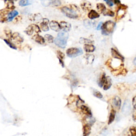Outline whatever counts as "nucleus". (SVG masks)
<instances>
[{"label":"nucleus","instance_id":"nucleus-1","mask_svg":"<svg viewBox=\"0 0 136 136\" xmlns=\"http://www.w3.org/2000/svg\"><path fill=\"white\" fill-rule=\"evenodd\" d=\"M62 12L65 16L71 19H77L78 14L77 11H79V9L77 6L74 4H71L69 6H64L61 8Z\"/></svg>","mask_w":136,"mask_h":136},{"label":"nucleus","instance_id":"nucleus-2","mask_svg":"<svg viewBox=\"0 0 136 136\" xmlns=\"http://www.w3.org/2000/svg\"><path fill=\"white\" fill-rule=\"evenodd\" d=\"M69 38V34L65 31L60 32L57 37L55 38L54 43L60 48H64L67 45V40Z\"/></svg>","mask_w":136,"mask_h":136},{"label":"nucleus","instance_id":"nucleus-3","mask_svg":"<svg viewBox=\"0 0 136 136\" xmlns=\"http://www.w3.org/2000/svg\"><path fill=\"white\" fill-rule=\"evenodd\" d=\"M116 26V23L112 21H108L103 23L102 28V35L108 36L113 33Z\"/></svg>","mask_w":136,"mask_h":136},{"label":"nucleus","instance_id":"nucleus-4","mask_svg":"<svg viewBox=\"0 0 136 136\" xmlns=\"http://www.w3.org/2000/svg\"><path fill=\"white\" fill-rule=\"evenodd\" d=\"M66 53L68 57L74 58V57L82 55L83 54V51L81 48H72L68 49L66 51Z\"/></svg>","mask_w":136,"mask_h":136},{"label":"nucleus","instance_id":"nucleus-5","mask_svg":"<svg viewBox=\"0 0 136 136\" xmlns=\"http://www.w3.org/2000/svg\"><path fill=\"white\" fill-rule=\"evenodd\" d=\"M131 111V104L129 100H125L122 107V112L125 115H128L130 113Z\"/></svg>","mask_w":136,"mask_h":136},{"label":"nucleus","instance_id":"nucleus-6","mask_svg":"<svg viewBox=\"0 0 136 136\" xmlns=\"http://www.w3.org/2000/svg\"><path fill=\"white\" fill-rule=\"evenodd\" d=\"M60 26L61 29L63 30V31H65V32H68L71 29V25L70 23H68L65 21H61L60 23Z\"/></svg>","mask_w":136,"mask_h":136},{"label":"nucleus","instance_id":"nucleus-7","mask_svg":"<svg viewBox=\"0 0 136 136\" xmlns=\"http://www.w3.org/2000/svg\"><path fill=\"white\" fill-rule=\"evenodd\" d=\"M80 6L84 11H89V10L91 8V3L90 2L87 1V0L82 1L80 4Z\"/></svg>","mask_w":136,"mask_h":136},{"label":"nucleus","instance_id":"nucleus-8","mask_svg":"<svg viewBox=\"0 0 136 136\" xmlns=\"http://www.w3.org/2000/svg\"><path fill=\"white\" fill-rule=\"evenodd\" d=\"M111 54L112 56L114 59L119 60L120 61H123L124 60V57L121 54H120L118 51H116L114 48L111 49Z\"/></svg>","mask_w":136,"mask_h":136},{"label":"nucleus","instance_id":"nucleus-9","mask_svg":"<svg viewBox=\"0 0 136 136\" xmlns=\"http://www.w3.org/2000/svg\"><path fill=\"white\" fill-rule=\"evenodd\" d=\"M49 27L51 28L52 30H53L55 31L58 32L61 29L60 28V23H59L56 21H52L51 22H49Z\"/></svg>","mask_w":136,"mask_h":136},{"label":"nucleus","instance_id":"nucleus-10","mask_svg":"<svg viewBox=\"0 0 136 136\" xmlns=\"http://www.w3.org/2000/svg\"><path fill=\"white\" fill-rule=\"evenodd\" d=\"M33 39L36 41V42H37V43L40 44H41V45H43V44H45V38L41 36L38 35V34H36V35H34L33 36Z\"/></svg>","mask_w":136,"mask_h":136},{"label":"nucleus","instance_id":"nucleus-11","mask_svg":"<svg viewBox=\"0 0 136 136\" xmlns=\"http://www.w3.org/2000/svg\"><path fill=\"white\" fill-rule=\"evenodd\" d=\"M99 16H100V15H99V13L94 10H91L88 14V18L91 20L97 19V18H99Z\"/></svg>","mask_w":136,"mask_h":136},{"label":"nucleus","instance_id":"nucleus-12","mask_svg":"<svg viewBox=\"0 0 136 136\" xmlns=\"http://www.w3.org/2000/svg\"><path fill=\"white\" fill-rule=\"evenodd\" d=\"M111 86H112V80H111V78L109 77V76L106 77L105 83H104V86H103V87L104 90H106L109 89L111 88Z\"/></svg>","mask_w":136,"mask_h":136},{"label":"nucleus","instance_id":"nucleus-13","mask_svg":"<svg viewBox=\"0 0 136 136\" xmlns=\"http://www.w3.org/2000/svg\"><path fill=\"white\" fill-rule=\"evenodd\" d=\"M113 102L114 106L116 107L117 109H119L121 108V99L118 96L114 97L113 99Z\"/></svg>","mask_w":136,"mask_h":136},{"label":"nucleus","instance_id":"nucleus-14","mask_svg":"<svg viewBox=\"0 0 136 136\" xmlns=\"http://www.w3.org/2000/svg\"><path fill=\"white\" fill-rule=\"evenodd\" d=\"M18 14H19V13H18L17 11H15V10H14V11L10 12L8 15H7V21L9 22L11 21L15 17L18 16Z\"/></svg>","mask_w":136,"mask_h":136},{"label":"nucleus","instance_id":"nucleus-15","mask_svg":"<svg viewBox=\"0 0 136 136\" xmlns=\"http://www.w3.org/2000/svg\"><path fill=\"white\" fill-rule=\"evenodd\" d=\"M83 48L87 53H92L95 50V47L92 44H85Z\"/></svg>","mask_w":136,"mask_h":136},{"label":"nucleus","instance_id":"nucleus-16","mask_svg":"<svg viewBox=\"0 0 136 136\" xmlns=\"http://www.w3.org/2000/svg\"><path fill=\"white\" fill-rule=\"evenodd\" d=\"M91 132L90 126L88 124H85L83 127V136H88Z\"/></svg>","mask_w":136,"mask_h":136},{"label":"nucleus","instance_id":"nucleus-17","mask_svg":"<svg viewBox=\"0 0 136 136\" xmlns=\"http://www.w3.org/2000/svg\"><path fill=\"white\" fill-rule=\"evenodd\" d=\"M12 39L15 41H16L18 42L21 43L23 41V38L20 35L19 33H14L13 34Z\"/></svg>","mask_w":136,"mask_h":136},{"label":"nucleus","instance_id":"nucleus-18","mask_svg":"<svg viewBox=\"0 0 136 136\" xmlns=\"http://www.w3.org/2000/svg\"><path fill=\"white\" fill-rule=\"evenodd\" d=\"M96 7L99 14H103L106 10V7L103 3H97L96 5Z\"/></svg>","mask_w":136,"mask_h":136},{"label":"nucleus","instance_id":"nucleus-19","mask_svg":"<svg viewBox=\"0 0 136 136\" xmlns=\"http://www.w3.org/2000/svg\"><path fill=\"white\" fill-rule=\"evenodd\" d=\"M80 109L83 113L87 115L88 116H91V111L90 109H89L88 107L86 105H82L80 107Z\"/></svg>","mask_w":136,"mask_h":136},{"label":"nucleus","instance_id":"nucleus-20","mask_svg":"<svg viewBox=\"0 0 136 136\" xmlns=\"http://www.w3.org/2000/svg\"><path fill=\"white\" fill-rule=\"evenodd\" d=\"M33 3V0H20L19 4L21 7L29 6Z\"/></svg>","mask_w":136,"mask_h":136},{"label":"nucleus","instance_id":"nucleus-21","mask_svg":"<svg viewBox=\"0 0 136 136\" xmlns=\"http://www.w3.org/2000/svg\"><path fill=\"white\" fill-rule=\"evenodd\" d=\"M115 117H116V111H115L113 109H112L109 116V121H108L109 124H111L114 121V120L115 119Z\"/></svg>","mask_w":136,"mask_h":136},{"label":"nucleus","instance_id":"nucleus-22","mask_svg":"<svg viewBox=\"0 0 136 136\" xmlns=\"http://www.w3.org/2000/svg\"><path fill=\"white\" fill-rule=\"evenodd\" d=\"M106 75L105 73H103V75H102V77H101L100 79H99V82H98V85L99 87H103L104 83H105V80H106Z\"/></svg>","mask_w":136,"mask_h":136},{"label":"nucleus","instance_id":"nucleus-23","mask_svg":"<svg viewBox=\"0 0 136 136\" xmlns=\"http://www.w3.org/2000/svg\"><path fill=\"white\" fill-rule=\"evenodd\" d=\"M34 31V30L33 27L32 25H31L30 26H29L26 29L25 32L28 36H31V35H33Z\"/></svg>","mask_w":136,"mask_h":136},{"label":"nucleus","instance_id":"nucleus-24","mask_svg":"<svg viewBox=\"0 0 136 136\" xmlns=\"http://www.w3.org/2000/svg\"><path fill=\"white\" fill-rule=\"evenodd\" d=\"M86 59L88 64H92L94 60V55L93 54H87L86 55Z\"/></svg>","mask_w":136,"mask_h":136},{"label":"nucleus","instance_id":"nucleus-25","mask_svg":"<svg viewBox=\"0 0 136 136\" xmlns=\"http://www.w3.org/2000/svg\"><path fill=\"white\" fill-rule=\"evenodd\" d=\"M79 43L80 44H91L93 43V41L89 40V39L87 38H81L80 39Z\"/></svg>","mask_w":136,"mask_h":136},{"label":"nucleus","instance_id":"nucleus-26","mask_svg":"<svg viewBox=\"0 0 136 136\" xmlns=\"http://www.w3.org/2000/svg\"><path fill=\"white\" fill-rule=\"evenodd\" d=\"M44 38H45V41H48V43H52L54 41V37L52 35H49V34H46V35H45Z\"/></svg>","mask_w":136,"mask_h":136},{"label":"nucleus","instance_id":"nucleus-27","mask_svg":"<svg viewBox=\"0 0 136 136\" xmlns=\"http://www.w3.org/2000/svg\"><path fill=\"white\" fill-rule=\"evenodd\" d=\"M40 27H41V29L44 31H47L49 30V27L48 26V24L43 21L41 23Z\"/></svg>","mask_w":136,"mask_h":136},{"label":"nucleus","instance_id":"nucleus-28","mask_svg":"<svg viewBox=\"0 0 136 136\" xmlns=\"http://www.w3.org/2000/svg\"><path fill=\"white\" fill-rule=\"evenodd\" d=\"M41 3L44 7H49L51 6L53 0H41Z\"/></svg>","mask_w":136,"mask_h":136},{"label":"nucleus","instance_id":"nucleus-29","mask_svg":"<svg viewBox=\"0 0 136 136\" xmlns=\"http://www.w3.org/2000/svg\"><path fill=\"white\" fill-rule=\"evenodd\" d=\"M103 14L104 15H108L109 17H114V12L112 11V10L109 9H106L105 11L103 13Z\"/></svg>","mask_w":136,"mask_h":136},{"label":"nucleus","instance_id":"nucleus-30","mask_svg":"<svg viewBox=\"0 0 136 136\" xmlns=\"http://www.w3.org/2000/svg\"><path fill=\"white\" fill-rule=\"evenodd\" d=\"M4 41L6 42V43L7 44V45H8L10 48H11L15 49V50H16L17 49V47L15 46V45H14V44L12 43L11 41H10L9 40H4Z\"/></svg>","mask_w":136,"mask_h":136},{"label":"nucleus","instance_id":"nucleus-31","mask_svg":"<svg viewBox=\"0 0 136 136\" xmlns=\"http://www.w3.org/2000/svg\"><path fill=\"white\" fill-rule=\"evenodd\" d=\"M5 34L7 35V36L8 37L9 39H12L13 37V34L12 33L11 30L9 29H6L4 30Z\"/></svg>","mask_w":136,"mask_h":136},{"label":"nucleus","instance_id":"nucleus-32","mask_svg":"<svg viewBox=\"0 0 136 136\" xmlns=\"http://www.w3.org/2000/svg\"><path fill=\"white\" fill-rule=\"evenodd\" d=\"M93 95H94V96H95L96 97L99 98V99H102L103 98V95L101 94V92H99V91L94 90V92H93Z\"/></svg>","mask_w":136,"mask_h":136},{"label":"nucleus","instance_id":"nucleus-33","mask_svg":"<svg viewBox=\"0 0 136 136\" xmlns=\"http://www.w3.org/2000/svg\"><path fill=\"white\" fill-rule=\"evenodd\" d=\"M33 26V29H34V30L35 31V33H40L41 32V28H40V27L37 25H36V24H32L31 25Z\"/></svg>","mask_w":136,"mask_h":136},{"label":"nucleus","instance_id":"nucleus-34","mask_svg":"<svg viewBox=\"0 0 136 136\" xmlns=\"http://www.w3.org/2000/svg\"><path fill=\"white\" fill-rule=\"evenodd\" d=\"M33 19H34V21H39L41 20V19H43L40 14H34L33 15Z\"/></svg>","mask_w":136,"mask_h":136},{"label":"nucleus","instance_id":"nucleus-35","mask_svg":"<svg viewBox=\"0 0 136 136\" xmlns=\"http://www.w3.org/2000/svg\"><path fill=\"white\" fill-rule=\"evenodd\" d=\"M61 4V1H60V0H53V1H52L51 6L58 7V6H60Z\"/></svg>","mask_w":136,"mask_h":136},{"label":"nucleus","instance_id":"nucleus-36","mask_svg":"<svg viewBox=\"0 0 136 136\" xmlns=\"http://www.w3.org/2000/svg\"><path fill=\"white\" fill-rule=\"evenodd\" d=\"M57 58L63 60L64 58V54L60 51H57Z\"/></svg>","mask_w":136,"mask_h":136},{"label":"nucleus","instance_id":"nucleus-37","mask_svg":"<svg viewBox=\"0 0 136 136\" xmlns=\"http://www.w3.org/2000/svg\"><path fill=\"white\" fill-rule=\"evenodd\" d=\"M130 132L131 136H136V127H131L130 129Z\"/></svg>","mask_w":136,"mask_h":136},{"label":"nucleus","instance_id":"nucleus-38","mask_svg":"<svg viewBox=\"0 0 136 136\" xmlns=\"http://www.w3.org/2000/svg\"><path fill=\"white\" fill-rule=\"evenodd\" d=\"M104 1L106 2V3L108 4V5L109 7H113V2L112 0H104Z\"/></svg>","mask_w":136,"mask_h":136},{"label":"nucleus","instance_id":"nucleus-39","mask_svg":"<svg viewBox=\"0 0 136 136\" xmlns=\"http://www.w3.org/2000/svg\"><path fill=\"white\" fill-rule=\"evenodd\" d=\"M103 23L102 22H99L98 24L97 27V28H96V30H101L102 28V26H103Z\"/></svg>","mask_w":136,"mask_h":136},{"label":"nucleus","instance_id":"nucleus-40","mask_svg":"<svg viewBox=\"0 0 136 136\" xmlns=\"http://www.w3.org/2000/svg\"><path fill=\"white\" fill-rule=\"evenodd\" d=\"M132 104H133V108H134L135 109H136V96H135L133 98Z\"/></svg>","mask_w":136,"mask_h":136},{"label":"nucleus","instance_id":"nucleus-41","mask_svg":"<svg viewBox=\"0 0 136 136\" xmlns=\"http://www.w3.org/2000/svg\"><path fill=\"white\" fill-rule=\"evenodd\" d=\"M21 19H22V18L21 17H20V16H18L17 18H15V19H14V22L15 23H16V22H18L19 21H20L21 20Z\"/></svg>","mask_w":136,"mask_h":136},{"label":"nucleus","instance_id":"nucleus-42","mask_svg":"<svg viewBox=\"0 0 136 136\" xmlns=\"http://www.w3.org/2000/svg\"><path fill=\"white\" fill-rule=\"evenodd\" d=\"M59 62H60V64H61V65H62V67L63 68H64V63L63 61V60L59 59Z\"/></svg>","mask_w":136,"mask_h":136},{"label":"nucleus","instance_id":"nucleus-43","mask_svg":"<svg viewBox=\"0 0 136 136\" xmlns=\"http://www.w3.org/2000/svg\"><path fill=\"white\" fill-rule=\"evenodd\" d=\"M133 120L136 121V109H135V111L133 114Z\"/></svg>","mask_w":136,"mask_h":136},{"label":"nucleus","instance_id":"nucleus-44","mask_svg":"<svg viewBox=\"0 0 136 136\" xmlns=\"http://www.w3.org/2000/svg\"><path fill=\"white\" fill-rule=\"evenodd\" d=\"M115 4H120V0H113Z\"/></svg>","mask_w":136,"mask_h":136},{"label":"nucleus","instance_id":"nucleus-45","mask_svg":"<svg viewBox=\"0 0 136 136\" xmlns=\"http://www.w3.org/2000/svg\"><path fill=\"white\" fill-rule=\"evenodd\" d=\"M133 64L136 65V57L134 59V60H133Z\"/></svg>","mask_w":136,"mask_h":136},{"label":"nucleus","instance_id":"nucleus-46","mask_svg":"<svg viewBox=\"0 0 136 136\" xmlns=\"http://www.w3.org/2000/svg\"><path fill=\"white\" fill-rule=\"evenodd\" d=\"M9 1H12V2H13L14 1H15V0H9Z\"/></svg>","mask_w":136,"mask_h":136},{"label":"nucleus","instance_id":"nucleus-47","mask_svg":"<svg viewBox=\"0 0 136 136\" xmlns=\"http://www.w3.org/2000/svg\"></svg>","mask_w":136,"mask_h":136}]
</instances>
